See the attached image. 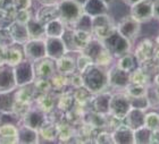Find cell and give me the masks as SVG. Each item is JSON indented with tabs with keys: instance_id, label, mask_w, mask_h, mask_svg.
I'll return each instance as SVG.
<instances>
[{
	"instance_id": "cell-1",
	"label": "cell",
	"mask_w": 159,
	"mask_h": 144,
	"mask_svg": "<svg viewBox=\"0 0 159 144\" xmlns=\"http://www.w3.org/2000/svg\"><path fill=\"white\" fill-rule=\"evenodd\" d=\"M81 75L83 79V86L93 94L105 91V88L108 86V76L107 69L105 67L93 64Z\"/></svg>"
},
{
	"instance_id": "cell-2",
	"label": "cell",
	"mask_w": 159,
	"mask_h": 144,
	"mask_svg": "<svg viewBox=\"0 0 159 144\" xmlns=\"http://www.w3.org/2000/svg\"><path fill=\"white\" fill-rule=\"evenodd\" d=\"M81 52L89 56L90 58L92 59L94 65L101 66V67H105V68H107L111 64L114 58L113 55L105 47L102 41L94 38V36L90 40V42L86 44V47Z\"/></svg>"
},
{
	"instance_id": "cell-3",
	"label": "cell",
	"mask_w": 159,
	"mask_h": 144,
	"mask_svg": "<svg viewBox=\"0 0 159 144\" xmlns=\"http://www.w3.org/2000/svg\"><path fill=\"white\" fill-rule=\"evenodd\" d=\"M102 43L115 58H119L131 51V41L119 34L116 29L111 32L110 35L102 40Z\"/></svg>"
},
{
	"instance_id": "cell-4",
	"label": "cell",
	"mask_w": 159,
	"mask_h": 144,
	"mask_svg": "<svg viewBox=\"0 0 159 144\" xmlns=\"http://www.w3.org/2000/svg\"><path fill=\"white\" fill-rule=\"evenodd\" d=\"M58 9H59L60 20L66 24V26H73V24L83 14L82 6L74 0L58 1Z\"/></svg>"
},
{
	"instance_id": "cell-5",
	"label": "cell",
	"mask_w": 159,
	"mask_h": 144,
	"mask_svg": "<svg viewBox=\"0 0 159 144\" xmlns=\"http://www.w3.org/2000/svg\"><path fill=\"white\" fill-rule=\"evenodd\" d=\"M115 29H116V25L114 24L113 18L108 14H102V15L92 17V33L93 36L97 39L102 41L108 35H110Z\"/></svg>"
},
{
	"instance_id": "cell-6",
	"label": "cell",
	"mask_w": 159,
	"mask_h": 144,
	"mask_svg": "<svg viewBox=\"0 0 159 144\" xmlns=\"http://www.w3.org/2000/svg\"><path fill=\"white\" fill-rule=\"evenodd\" d=\"M14 77H15V82H16L17 88L18 86H24L32 84L35 79L34 75V68H33V62L30 60H22V61L13 67Z\"/></svg>"
},
{
	"instance_id": "cell-7",
	"label": "cell",
	"mask_w": 159,
	"mask_h": 144,
	"mask_svg": "<svg viewBox=\"0 0 159 144\" xmlns=\"http://www.w3.org/2000/svg\"><path fill=\"white\" fill-rule=\"evenodd\" d=\"M23 52L25 59L34 62L47 57L46 41L44 39H30L23 44Z\"/></svg>"
},
{
	"instance_id": "cell-8",
	"label": "cell",
	"mask_w": 159,
	"mask_h": 144,
	"mask_svg": "<svg viewBox=\"0 0 159 144\" xmlns=\"http://www.w3.org/2000/svg\"><path fill=\"white\" fill-rule=\"evenodd\" d=\"M129 109H131V100L129 95L124 93L111 94L109 103V115L123 119Z\"/></svg>"
},
{
	"instance_id": "cell-9",
	"label": "cell",
	"mask_w": 159,
	"mask_h": 144,
	"mask_svg": "<svg viewBox=\"0 0 159 144\" xmlns=\"http://www.w3.org/2000/svg\"><path fill=\"white\" fill-rule=\"evenodd\" d=\"M116 29L119 34H122L124 38L131 40H134L139 35L141 31V23H139L136 20H134L131 15L123 17L119 20V23L116 25Z\"/></svg>"
},
{
	"instance_id": "cell-10",
	"label": "cell",
	"mask_w": 159,
	"mask_h": 144,
	"mask_svg": "<svg viewBox=\"0 0 159 144\" xmlns=\"http://www.w3.org/2000/svg\"><path fill=\"white\" fill-rule=\"evenodd\" d=\"M152 0H140L139 2L134 3L131 6V16L136 20L139 23L149 22L153 18L152 13Z\"/></svg>"
},
{
	"instance_id": "cell-11",
	"label": "cell",
	"mask_w": 159,
	"mask_h": 144,
	"mask_svg": "<svg viewBox=\"0 0 159 144\" xmlns=\"http://www.w3.org/2000/svg\"><path fill=\"white\" fill-rule=\"evenodd\" d=\"M47 121H48V115L38 107H34V108L31 107L26 111V114L22 117V124L34 128L37 131H39Z\"/></svg>"
},
{
	"instance_id": "cell-12",
	"label": "cell",
	"mask_w": 159,
	"mask_h": 144,
	"mask_svg": "<svg viewBox=\"0 0 159 144\" xmlns=\"http://www.w3.org/2000/svg\"><path fill=\"white\" fill-rule=\"evenodd\" d=\"M44 41H46V53L48 58L57 60L58 58L63 57L64 55L68 53L66 46H65L61 38L46 36Z\"/></svg>"
},
{
	"instance_id": "cell-13",
	"label": "cell",
	"mask_w": 159,
	"mask_h": 144,
	"mask_svg": "<svg viewBox=\"0 0 159 144\" xmlns=\"http://www.w3.org/2000/svg\"><path fill=\"white\" fill-rule=\"evenodd\" d=\"M108 85L115 88H125L129 83V73L117 67L116 65L107 70Z\"/></svg>"
},
{
	"instance_id": "cell-14",
	"label": "cell",
	"mask_w": 159,
	"mask_h": 144,
	"mask_svg": "<svg viewBox=\"0 0 159 144\" xmlns=\"http://www.w3.org/2000/svg\"><path fill=\"white\" fill-rule=\"evenodd\" d=\"M34 75L35 77H42V79H50L53 74H56V64L55 60L44 57L33 62Z\"/></svg>"
},
{
	"instance_id": "cell-15",
	"label": "cell",
	"mask_w": 159,
	"mask_h": 144,
	"mask_svg": "<svg viewBox=\"0 0 159 144\" xmlns=\"http://www.w3.org/2000/svg\"><path fill=\"white\" fill-rule=\"evenodd\" d=\"M111 94L109 92H99L93 94L92 99L90 100L89 105L92 111H96L98 114L108 115L109 114V103Z\"/></svg>"
},
{
	"instance_id": "cell-16",
	"label": "cell",
	"mask_w": 159,
	"mask_h": 144,
	"mask_svg": "<svg viewBox=\"0 0 159 144\" xmlns=\"http://www.w3.org/2000/svg\"><path fill=\"white\" fill-rule=\"evenodd\" d=\"M7 29H8V33H9L10 38L13 40V42L16 43V44H22L23 46L24 43H26L30 40V35H29V32H27L26 29V24L13 20L7 26Z\"/></svg>"
},
{
	"instance_id": "cell-17",
	"label": "cell",
	"mask_w": 159,
	"mask_h": 144,
	"mask_svg": "<svg viewBox=\"0 0 159 144\" xmlns=\"http://www.w3.org/2000/svg\"><path fill=\"white\" fill-rule=\"evenodd\" d=\"M144 118H146V110L131 107V109L123 118V124L134 131L136 128L144 126Z\"/></svg>"
},
{
	"instance_id": "cell-18",
	"label": "cell",
	"mask_w": 159,
	"mask_h": 144,
	"mask_svg": "<svg viewBox=\"0 0 159 144\" xmlns=\"http://www.w3.org/2000/svg\"><path fill=\"white\" fill-rule=\"evenodd\" d=\"M17 88L14 77L13 67L8 65L0 66V92L13 91Z\"/></svg>"
},
{
	"instance_id": "cell-19",
	"label": "cell",
	"mask_w": 159,
	"mask_h": 144,
	"mask_svg": "<svg viewBox=\"0 0 159 144\" xmlns=\"http://www.w3.org/2000/svg\"><path fill=\"white\" fill-rule=\"evenodd\" d=\"M35 18L39 22L44 25L46 23L50 22L56 18H60L59 9H58V3L55 5H42L35 13Z\"/></svg>"
},
{
	"instance_id": "cell-20",
	"label": "cell",
	"mask_w": 159,
	"mask_h": 144,
	"mask_svg": "<svg viewBox=\"0 0 159 144\" xmlns=\"http://www.w3.org/2000/svg\"><path fill=\"white\" fill-rule=\"evenodd\" d=\"M113 143L116 144H133L134 143V134L133 129L129 126L122 124L116 127L111 133Z\"/></svg>"
},
{
	"instance_id": "cell-21",
	"label": "cell",
	"mask_w": 159,
	"mask_h": 144,
	"mask_svg": "<svg viewBox=\"0 0 159 144\" xmlns=\"http://www.w3.org/2000/svg\"><path fill=\"white\" fill-rule=\"evenodd\" d=\"M17 138H18V143L35 144L39 143L40 134L37 129L22 124L20 127H17Z\"/></svg>"
},
{
	"instance_id": "cell-22",
	"label": "cell",
	"mask_w": 159,
	"mask_h": 144,
	"mask_svg": "<svg viewBox=\"0 0 159 144\" xmlns=\"http://www.w3.org/2000/svg\"><path fill=\"white\" fill-rule=\"evenodd\" d=\"M55 64H56V70L57 73L59 74H63V75L70 76L72 74H74L76 70V60L70 56H67L64 55L63 57L58 58L57 60H55Z\"/></svg>"
},
{
	"instance_id": "cell-23",
	"label": "cell",
	"mask_w": 159,
	"mask_h": 144,
	"mask_svg": "<svg viewBox=\"0 0 159 144\" xmlns=\"http://www.w3.org/2000/svg\"><path fill=\"white\" fill-rule=\"evenodd\" d=\"M82 8L83 13L88 14L91 17L108 14V10H109V6L103 2L102 0H86V2L83 5Z\"/></svg>"
},
{
	"instance_id": "cell-24",
	"label": "cell",
	"mask_w": 159,
	"mask_h": 144,
	"mask_svg": "<svg viewBox=\"0 0 159 144\" xmlns=\"http://www.w3.org/2000/svg\"><path fill=\"white\" fill-rule=\"evenodd\" d=\"M35 97H37V92H35L32 84L18 86V88H16V90H15V100L17 103L32 105Z\"/></svg>"
},
{
	"instance_id": "cell-25",
	"label": "cell",
	"mask_w": 159,
	"mask_h": 144,
	"mask_svg": "<svg viewBox=\"0 0 159 144\" xmlns=\"http://www.w3.org/2000/svg\"><path fill=\"white\" fill-rule=\"evenodd\" d=\"M153 53H155L153 43L150 40H143L142 42L136 47L134 56H135L136 60L139 61V64H141V62H146L152 58Z\"/></svg>"
},
{
	"instance_id": "cell-26",
	"label": "cell",
	"mask_w": 159,
	"mask_h": 144,
	"mask_svg": "<svg viewBox=\"0 0 159 144\" xmlns=\"http://www.w3.org/2000/svg\"><path fill=\"white\" fill-rule=\"evenodd\" d=\"M34 101H35V105H37L35 107L41 109L46 114H49L52 110H55L57 105L56 98H55V95L51 92L43 93V94H38L35 97V99H34Z\"/></svg>"
},
{
	"instance_id": "cell-27",
	"label": "cell",
	"mask_w": 159,
	"mask_h": 144,
	"mask_svg": "<svg viewBox=\"0 0 159 144\" xmlns=\"http://www.w3.org/2000/svg\"><path fill=\"white\" fill-rule=\"evenodd\" d=\"M15 90L8 92H0V114L2 115H13L14 114V108L16 103Z\"/></svg>"
},
{
	"instance_id": "cell-28",
	"label": "cell",
	"mask_w": 159,
	"mask_h": 144,
	"mask_svg": "<svg viewBox=\"0 0 159 144\" xmlns=\"http://www.w3.org/2000/svg\"><path fill=\"white\" fill-rule=\"evenodd\" d=\"M0 143L14 144L18 143L17 138V127L14 124H1L0 125Z\"/></svg>"
},
{
	"instance_id": "cell-29",
	"label": "cell",
	"mask_w": 159,
	"mask_h": 144,
	"mask_svg": "<svg viewBox=\"0 0 159 144\" xmlns=\"http://www.w3.org/2000/svg\"><path fill=\"white\" fill-rule=\"evenodd\" d=\"M66 29V24L64 23L60 18H56L44 24V31H46V36H51V38H61Z\"/></svg>"
},
{
	"instance_id": "cell-30",
	"label": "cell",
	"mask_w": 159,
	"mask_h": 144,
	"mask_svg": "<svg viewBox=\"0 0 159 144\" xmlns=\"http://www.w3.org/2000/svg\"><path fill=\"white\" fill-rule=\"evenodd\" d=\"M26 29L30 39H44L46 38L44 25L41 22H39L35 17H31L30 20H27Z\"/></svg>"
},
{
	"instance_id": "cell-31",
	"label": "cell",
	"mask_w": 159,
	"mask_h": 144,
	"mask_svg": "<svg viewBox=\"0 0 159 144\" xmlns=\"http://www.w3.org/2000/svg\"><path fill=\"white\" fill-rule=\"evenodd\" d=\"M24 52L14 47H7L3 52V62L10 67H15L23 60Z\"/></svg>"
},
{
	"instance_id": "cell-32",
	"label": "cell",
	"mask_w": 159,
	"mask_h": 144,
	"mask_svg": "<svg viewBox=\"0 0 159 144\" xmlns=\"http://www.w3.org/2000/svg\"><path fill=\"white\" fill-rule=\"evenodd\" d=\"M39 134L40 137L44 138L46 141H55L58 137V124L48 119L46 124L39 129Z\"/></svg>"
},
{
	"instance_id": "cell-33",
	"label": "cell",
	"mask_w": 159,
	"mask_h": 144,
	"mask_svg": "<svg viewBox=\"0 0 159 144\" xmlns=\"http://www.w3.org/2000/svg\"><path fill=\"white\" fill-rule=\"evenodd\" d=\"M117 59L118 60L116 62V66L127 73H132L134 69L138 68V65H139V61L136 60L135 56L129 52Z\"/></svg>"
},
{
	"instance_id": "cell-34",
	"label": "cell",
	"mask_w": 159,
	"mask_h": 144,
	"mask_svg": "<svg viewBox=\"0 0 159 144\" xmlns=\"http://www.w3.org/2000/svg\"><path fill=\"white\" fill-rule=\"evenodd\" d=\"M75 99L73 97V93L70 92H63L60 97L57 99V109L61 112H67L72 110L75 107Z\"/></svg>"
},
{
	"instance_id": "cell-35",
	"label": "cell",
	"mask_w": 159,
	"mask_h": 144,
	"mask_svg": "<svg viewBox=\"0 0 159 144\" xmlns=\"http://www.w3.org/2000/svg\"><path fill=\"white\" fill-rule=\"evenodd\" d=\"M92 38V33L74 29V47H75V50H76L77 52H81Z\"/></svg>"
},
{
	"instance_id": "cell-36",
	"label": "cell",
	"mask_w": 159,
	"mask_h": 144,
	"mask_svg": "<svg viewBox=\"0 0 159 144\" xmlns=\"http://www.w3.org/2000/svg\"><path fill=\"white\" fill-rule=\"evenodd\" d=\"M75 90H76V91L73 93V97H74V99H75L76 106L82 107V106H84V105H89L90 100H91L93 97V93H91V92L86 88H84V86L75 88Z\"/></svg>"
},
{
	"instance_id": "cell-37",
	"label": "cell",
	"mask_w": 159,
	"mask_h": 144,
	"mask_svg": "<svg viewBox=\"0 0 159 144\" xmlns=\"http://www.w3.org/2000/svg\"><path fill=\"white\" fill-rule=\"evenodd\" d=\"M133 134H134V143H138V144L151 143L152 131L149 129V128H147L146 126H142V127L134 129Z\"/></svg>"
},
{
	"instance_id": "cell-38",
	"label": "cell",
	"mask_w": 159,
	"mask_h": 144,
	"mask_svg": "<svg viewBox=\"0 0 159 144\" xmlns=\"http://www.w3.org/2000/svg\"><path fill=\"white\" fill-rule=\"evenodd\" d=\"M126 91V94L129 95V98H139L143 95L148 94V88L147 85L142 84H135V83H129V85L124 88Z\"/></svg>"
},
{
	"instance_id": "cell-39",
	"label": "cell",
	"mask_w": 159,
	"mask_h": 144,
	"mask_svg": "<svg viewBox=\"0 0 159 144\" xmlns=\"http://www.w3.org/2000/svg\"><path fill=\"white\" fill-rule=\"evenodd\" d=\"M72 27L75 29H81V31H85V32L92 33V17L89 16L88 14L83 13L82 15L79 17V20L73 24Z\"/></svg>"
},
{
	"instance_id": "cell-40",
	"label": "cell",
	"mask_w": 159,
	"mask_h": 144,
	"mask_svg": "<svg viewBox=\"0 0 159 144\" xmlns=\"http://www.w3.org/2000/svg\"><path fill=\"white\" fill-rule=\"evenodd\" d=\"M34 90L38 94H43V93H48L52 90L51 88V83H50V79H42V77H35L32 83Z\"/></svg>"
},
{
	"instance_id": "cell-41",
	"label": "cell",
	"mask_w": 159,
	"mask_h": 144,
	"mask_svg": "<svg viewBox=\"0 0 159 144\" xmlns=\"http://www.w3.org/2000/svg\"><path fill=\"white\" fill-rule=\"evenodd\" d=\"M50 83H51V88L52 90L56 91H61L68 85V76L56 73L50 77Z\"/></svg>"
},
{
	"instance_id": "cell-42",
	"label": "cell",
	"mask_w": 159,
	"mask_h": 144,
	"mask_svg": "<svg viewBox=\"0 0 159 144\" xmlns=\"http://www.w3.org/2000/svg\"><path fill=\"white\" fill-rule=\"evenodd\" d=\"M74 137V129L72 126L67 124L58 123V140L60 142H68Z\"/></svg>"
},
{
	"instance_id": "cell-43",
	"label": "cell",
	"mask_w": 159,
	"mask_h": 144,
	"mask_svg": "<svg viewBox=\"0 0 159 144\" xmlns=\"http://www.w3.org/2000/svg\"><path fill=\"white\" fill-rule=\"evenodd\" d=\"M129 83L147 85L148 84V75H147V73L142 68L138 67L132 73H129Z\"/></svg>"
},
{
	"instance_id": "cell-44",
	"label": "cell",
	"mask_w": 159,
	"mask_h": 144,
	"mask_svg": "<svg viewBox=\"0 0 159 144\" xmlns=\"http://www.w3.org/2000/svg\"><path fill=\"white\" fill-rule=\"evenodd\" d=\"M144 126L151 131H155L159 128V114L158 112L151 111L146 112V118H144Z\"/></svg>"
},
{
	"instance_id": "cell-45",
	"label": "cell",
	"mask_w": 159,
	"mask_h": 144,
	"mask_svg": "<svg viewBox=\"0 0 159 144\" xmlns=\"http://www.w3.org/2000/svg\"><path fill=\"white\" fill-rule=\"evenodd\" d=\"M75 60H76V70L79 73H81V74H82L86 68H89L91 65H93L92 59L83 52H80V56L77 57Z\"/></svg>"
},
{
	"instance_id": "cell-46",
	"label": "cell",
	"mask_w": 159,
	"mask_h": 144,
	"mask_svg": "<svg viewBox=\"0 0 159 144\" xmlns=\"http://www.w3.org/2000/svg\"><path fill=\"white\" fill-rule=\"evenodd\" d=\"M129 100H131V107H134V108L146 110V109L149 108L150 106L148 94L143 95V97H139V98H129Z\"/></svg>"
},
{
	"instance_id": "cell-47",
	"label": "cell",
	"mask_w": 159,
	"mask_h": 144,
	"mask_svg": "<svg viewBox=\"0 0 159 144\" xmlns=\"http://www.w3.org/2000/svg\"><path fill=\"white\" fill-rule=\"evenodd\" d=\"M68 85L73 86L74 88H79L83 86V79L81 73L75 72L74 74L68 76Z\"/></svg>"
},
{
	"instance_id": "cell-48",
	"label": "cell",
	"mask_w": 159,
	"mask_h": 144,
	"mask_svg": "<svg viewBox=\"0 0 159 144\" xmlns=\"http://www.w3.org/2000/svg\"><path fill=\"white\" fill-rule=\"evenodd\" d=\"M31 11L30 9L26 10H18V11H15L14 13V20L16 22H20V23L26 24L27 20L31 18Z\"/></svg>"
},
{
	"instance_id": "cell-49",
	"label": "cell",
	"mask_w": 159,
	"mask_h": 144,
	"mask_svg": "<svg viewBox=\"0 0 159 144\" xmlns=\"http://www.w3.org/2000/svg\"><path fill=\"white\" fill-rule=\"evenodd\" d=\"M13 8L15 11L18 10H26L30 9L32 6V0H11Z\"/></svg>"
},
{
	"instance_id": "cell-50",
	"label": "cell",
	"mask_w": 159,
	"mask_h": 144,
	"mask_svg": "<svg viewBox=\"0 0 159 144\" xmlns=\"http://www.w3.org/2000/svg\"><path fill=\"white\" fill-rule=\"evenodd\" d=\"M94 138H96L97 143H101V144L113 143V136H111V133H108V132H106V131L99 132Z\"/></svg>"
},
{
	"instance_id": "cell-51",
	"label": "cell",
	"mask_w": 159,
	"mask_h": 144,
	"mask_svg": "<svg viewBox=\"0 0 159 144\" xmlns=\"http://www.w3.org/2000/svg\"><path fill=\"white\" fill-rule=\"evenodd\" d=\"M152 13L153 17L156 20H159V0H155L152 5Z\"/></svg>"
},
{
	"instance_id": "cell-52",
	"label": "cell",
	"mask_w": 159,
	"mask_h": 144,
	"mask_svg": "<svg viewBox=\"0 0 159 144\" xmlns=\"http://www.w3.org/2000/svg\"><path fill=\"white\" fill-rule=\"evenodd\" d=\"M39 2L41 5H55V3H58L57 0H39Z\"/></svg>"
},
{
	"instance_id": "cell-53",
	"label": "cell",
	"mask_w": 159,
	"mask_h": 144,
	"mask_svg": "<svg viewBox=\"0 0 159 144\" xmlns=\"http://www.w3.org/2000/svg\"><path fill=\"white\" fill-rule=\"evenodd\" d=\"M123 1H124V2L126 3V5H127V6H132V5H134V3H136V2H139L140 0H123Z\"/></svg>"
},
{
	"instance_id": "cell-54",
	"label": "cell",
	"mask_w": 159,
	"mask_h": 144,
	"mask_svg": "<svg viewBox=\"0 0 159 144\" xmlns=\"http://www.w3.org/2000/svg\"><path fill=\"white\" fill-rule=\"evenodd\" d=\"M102 1H103V2H105V3H107L108 6H110V5H111V3L115 2L116 0H102Z\"/></svg>"
},
{
	"instance_id": "cell-55",
	"label": "cell",
	"mask_w": 159,
	"mask_h": 144,
	"mask_svg": "<svg viewBox=\"0 0 159 144\" xmlns=\"http://www.w3.org/2000/svg\"><path fill=\"white\" fill-rule=\"evenodd\" d=\"M74 1H76L79 5H81V6H83V5L86 2V0H74Z\"/></svg>"
},
{
	"instance_id": "cell-56",
	"label": "cell",
	"mask_w": 159,
	"mask_h": 144,
	"mask_svg": "<svg viewBox=\"0 0 159 144\" xmlns=\"http://www.w3.org/2000/svg\"><path fill=\"white\" fill-rule=\"evenodd\" d=\"M57 1H60V0H57Z\"/></svg>"
}]
</instances>
